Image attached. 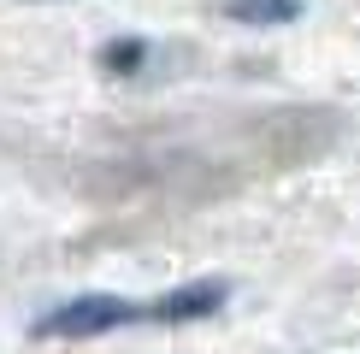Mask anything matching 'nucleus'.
<instances>
[{
	"mask_svg": "<svg viewBox=\"0 0 360 354\" xmlns=\"http://www.w3.org/2000/svg\"><path fill=\"white\" fill-rule=\"evenodd\" d=\"M224 18L254 24V29H272V24H295L302 18V0H219Z\"/></svg>",
	"mask_w": 360,
	"mask_h": 354,
	"instance_id": "2",
	"label": "nucleus"
},
{
	"mask_svg": "<svg viewBox=\"0 0 360 354\" xmlns=\"http://www.w3.org/2000/svg\"><path fill=\"white\" fill-rule=\"evenodd\" d=\"M231 301L224 277H201V284H177L154 301H124V295H71L53 313L36 319L41 343H83V336H112L130 324H189V319H213Z\"/></svg>",
	"mask_w": 360,
	"mask_h": 354,
	"instance_id": "1",
	"label": "nucleus"
},
{
	"mask_svg": "<svg viewBox=\"0 0 360 354\" xmlns=\"http://www.w3.org/2000/svg\"><path fill=\"white\" fill-rule=\"evenodd\" d=\"M142 59H148V41H136V36H130V41H112V53H107V71H136Z\"/></svg>",
	"mask_w": 360,
	"mask_h": 354,
	"instance_id": "3",
	"label": "nucleus"
}]
</instances>
